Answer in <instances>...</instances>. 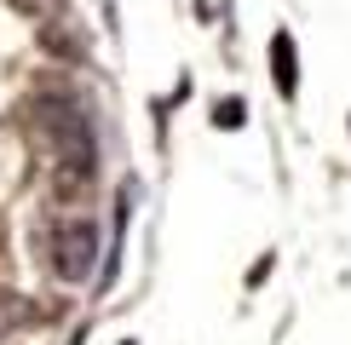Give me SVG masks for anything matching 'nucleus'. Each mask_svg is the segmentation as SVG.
I'll return each instance as SVG.
<instances>
[{
    "label": "nucleus",
    "instance_id": "nucleus-3",
    "mask_svg": "<svg viewBox=\"0 0 351 345\" xmlns=\"http://www.w3.org/2000/svg\"><path fill=\"white\" fill-rule=\"evenodd\" d=\"M271 75H276V92L294 98L300 92V58H294V35H271Z\"/></svg>",
    "mask_w": 351,
    "mask_h": 345
},
{
    "label": "nucleus",
    "instance_id": "nucleus-1",
    "mask_svg": "<svg viewBox=\"0 0 351 345\" xmlns=\"http://www.w3.org/2000/svg\"><path fill=\"white\" fill-rule=\"evenodd\" d=\"M23 115H29L35 144L52 155V167H58L52 190L64 201H75L86 184H93V172H98V138H93L86 110L75 104V98H64V92H35Z\"/></svg>",
    "mask_w": 351,
    "mask_h": 345
},
{
    "label": "nucleus",
    "instance_id": "nucleus-4",
    "mask_svg": "<svg viewBox=\"0 0 351 345\" xmlns=\"http://www.w3.org/2000/svg\"><path fill=\"white\" fill-rule=\"evenodd\" d=\"M213 121H219V127H242V121H247V110H242V98H225V104L213 110Z\"/></svg>",
    "mask_w": 351,
    "mask_h": 345
},
{
    "label": "nucleus",
    "instance_id": "nucleus-2",
    "mask_svg": "<svg viewBox=\"0 0 351 345\" xmlns=\"http://www.w3.org/2000/svg\"><path fill=\"white\" fill-rule=\"evenodd\" d=\"M47 265H52V277H64V282H81V277H93V265H98V225L93 219H52L47 230Z\"/></svg>",
    "mask_w": 351,
    "mask_h": 345
}]
</instances>
